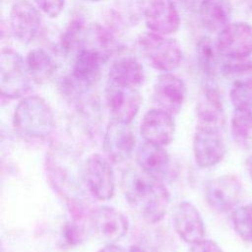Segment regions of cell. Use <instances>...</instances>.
Segmentation results:
<instances>
[{"label": "cell", "mask_w": 252, "mask_h": 252, "mask_svg": "<svg viewBox=\"0 0 252 252\" xmlns=\"http://www.w3.org/2000/svg\"><path fill=\"white\" fill-rule=\"evenodd\" d=\"M108 55L94 46L82 45L74 59L72 78L80 87L95 84L100 76L101 68Z\"/></svg>", "instance_id": "obj_16"}, {"label": "cell", "mask_w": 252, "mask_h": 252, "mask_svg": "<svg viewBox=\"0 0 252 252\" xmlns=\"http://www.w3.org/2000/svg\"><path fill=\"white\" fill-rule=\"evenodd\" d=\"M250 78H252V76H251V77H250Z\"/></svg>", "instance_id": "obj_39"}, {"label": "cell", "mask_w": 252, "mask_h": 252, "mask_svg": "<svg viewBox=\"0 0 252 252\" xmlns=\"http://www.w3.org/2000/svg\"><path fill=\"white\" fill-rule=\"evenodd\" d=\"M108 81L138 89L145 81L144 67L135 57H119L110 65Z\"/></svg>", "instance_id": "obj_22"}, {"label": "cell", "mask_w": 252, "mask_h": 252, "mask_svg": "<svg viewBox=\"0 0 252 252\" xmlns=\"http://www.w3.org/2000/svg\"><path fill=\"white\" fill-rule=\"evenodd\" d=\"M229 97L234 109L252 112V78L235 81Z\"/></svg>", "instance_id": "obj_26"}, {"label": "cell", "mask_w": 252, "mask_h": 252, "mask_svg": "<svg viewBox=\"0 0 252 252\" xmlns=\"http://www.w3.org/2000/svg\"><path fill=\"white\" fill-rule=\"evenodd\" d=\"M246 11H252V0H238Z\"/></svg>", "instance_id": "obj_34"}, {"label": "cell", "mask_w": 252, "mask_h": 252, "mask_svg": "<svg viewBox=\"0 0 252 252\" xmlns=\"http://www.w3.org/2000/svg\"><path fill=\"white\" fill-rule=\"evenodd\" d=\"M192 148L196 163L200 167L209 168L217 165L226 152L222 129L197 125Z\"/></svg>", "instance_id": "obj_9"}, {"label": "cell", "mask_w": 252, "mask_h": 252, "mask_svg": "<svg viewBox=\"0 0 252 252\" xmlns=\"http://www.w3.org/2000/svg\"><path fill=\"white\" fill-rule=\"evenodd\" d=\"M142 100L137 88L108 81L105 88V103L111 119L130 123L139 112Z\"/></svg>", "instance_id": "obj_10"}, {"label": "cell", "mask_w": 252, "mask_h": 252, "mask_svg": "<svg viewBox=\"0 0 252 252\" xmlns=\"http://www.w3.org/2000/svg\"><path fill=\"white\" fill-rule=\"evenodd\" d=\"M89 218L94 231L110 242L121 239L128 232V219L113 207H96L90 212Z\"/></svg>", "instance_id": "obj_15"}, {"label": "cell", "mask_w": 252, "mask_h": 252, "mask_svg": "<svg viewBox=\"0 0 252 252\" xmlns=\"http://www.w3.org/2000/svg\"><path fill=\"white\" fill-rule=\"evenodd\" d=\"M115 8L117 19L130 25L138 23L145 11L143 0H116Z\"/></svg>", "instance_id": "obj_29"}, {"label": "cell", "mask_w": 252, "mask_h": 252, "mask_svg": "<svg viewBox=\"0 0 252 252\" xmlns=\"http://www.w3.org/2000/svg\"><path fill=\"white\" fill-rule=\"evenodd\" d=\"M128 252H147L146 250H144L143 248L139 247V246H131L130 249L128 250Z\"/></svg>", "instance_id": "obj_37"}, {"label": "cell", "mask_w": 252, "mask_h": 252, "mask_svg": "<svg viewBox=\"0 0 252 252\" xmlns=\"http://www.w3.org/2000/svg\"><path fill=\"white\" fill-rule=\"evenodd\" d=\"M136 139L130 123L111 119L103 137V150L106 158L113 162L128 160L134 151Z\"/></svg>", "instance_id": "obj_13"}, {"label": "cell", "mask_w": 252, "mask_h": 252, "mask_svg": "<svg viewBox=\"0 0 252 252\" xmlns=\"http://www.w3.org/2000/svg\"><path fill=\"white\" fill-rule=\"evenodd\" d=\"M231 134L239 147L244 150L252 149V112L234 109Z\"/></svg>", "instance_id": "obj_25"}, {"label": "cell", "mask_w": 252, "mask_h": 252, "mask_svg": "<svg viewBox=\"0 0 252 252\" xmlns=\"http://www.w3.org/2000/svg\"><path fill=\"white\" fill-rule=\"evenodd\" d=\"M139 51L156 70L170 73L182 63L183 52L175 40L163 34L147 32L137 38Z\"/></svg>", "instance_id": "obj_4"}, {"label": "cell", "mask_w": 252, "mask_h": 252, "mask_svg": "<svg viewBox=\"0 0 252 252\" xmlns=\"http://www.w3.org/2000/svg\"><path fill=\"white\" fill-rule=\"evenodd\" d=\"M26 64L32 81L38 85L50 81L57 71L55 59L40 47L29 51L26 57Z\"/></svg>", "instance_id": "obj_23"}, {"label": "cell", "mask_w": 252, "mask_h": 252, "mask_svg": "<svg viewBox=\"0 0 252 252\" xmlns=\"http://www.w3.org/2000/svg\"><path fill=\"white\" fill-rule=\"evenodd\" d=\"M198 11L203 28L209 32H220L230 23L232 4L230 0H202Z\"/></svg>", "instance_id": "obj_21"}, {"label": "cell", "mask_w": 252, "mask_h": 252, "mask_svg": "<svg viewBox=\"0 0 252 252\" xmlns=\"http://www.w3.org/2000/svg\"><path fill=\"white\" fill-rule=\"evenodd\" d=\"M136 161L144 172L160 180L166 175L170 165L169 157L163 147L148 142L137 149Z\"/></svg>", "instance_id": "obj_20"}, {"label": "cell", "mask_w": 252, "mask_h": 252, "mask_svg": "<svg viewBox=\"0 0 252 252\" xmlns=\"http://www.w3.org/2000/svg\"><path fill=\"white\" fill-rule=\"evenodd\" d=\"M26 61L17 51L3 48L0 55V90L3 98L15 99L31 90Z\"/></svg>", "instance_id": "obj_5"}, {"label": "cell", "mask_w": 252, "mask_h": 252, "mask_svg": "<svg viewBox=\"0 0 252 252\" xmlns=\"http://www.w3.org/2000/svg\"><path fill=\"white\" fill-rule=\"evenodd\" d=\"M38 10L50 18L59 17L65 9V0H33Z\"/></svg>", "instance_id": "obj_31"}, {"label": "cell", "mask_w": 252, "mask_h": 252, "mask_svg": "<svg viewBox=\"0 0 252 252\" xmlns=\"http://www.w3.org/2000/svg\"><path fill=\"white\" fill-rule=\"evenodd\" d=\"M204 191L208 205L217 212L224 213L239 203L243 186L235 174H223L207 181Z\"/></svg>", "instance_id": "obj_8"}, {"label": "cell", "mask_w": 252, "mask_h": 252, "mask_svg": "<svg viewBox=\"0 0 252 252\" xmlns=\"http://www.w3.org/2000/svg\"><path fill=\"white\" fill-rule=\"evenodd\" d=\"M85 1H89V2H99L101 0H85Z\"/></svg>", "instance_id": "obj_38"}, {"label": "cell", "mask_w": 252, "mask_h": 252, "mask_svg": "<svg viewBox=\"0 0 252 252\" xmlns=\"http://www.w3.org/2000/svg\"><path fill=\"white\" fill-rule=\"evenodd\" d=\"M201 1L202 0H185L186 4L190 7H195L196 5H198V7H199V4H200Z\"/></svg>", "instance_id": "obj_36"}, {"label": "cell", "mask_w": 252, "mask_h": 252, "mask_svg": "<svg viewBox=\"0 0 252 252\" xmlns=\"http://www.w3.org/2000/svg\"><path fill=\"white\" fill-rule=\"evenodd\" d=\"M45 171L54 191L64 200L76 220L83 218L88 188L84 177V163L60 146L51 148L45 157Z\"/></svg>", "instance_id": "obj_1"}, {"label": "cell", "mask_w": 252, "mask_h": 252, "mask_svg": "<svg viewBox=\"0 0 252 252\" xmlns=\"http://www.w3.org/2000/svg\"><path fill=\"white\" fill-rule=\"evenodd\" d=\"M247 170H248L249 176H250V178L252 180V156H250L248 160H247Z\"/></svg>", "instance_id": "obj_35"}, {"label": "cell", "mask_w": 252, "mask_h": 252, "mask_svg": "<svg viewBox=\"0 0 252 252\" xmlns=\"http://www.w3.org/2000/svg\"><path fill=\"white\" fill-rule=\"evenodd\" d=\"M197 119L200 126L222 129L225 122L223 102L218 88L207 82L202 88L197 100Z\"/></svg>", "instance_id": "obj_17"}, {"label": "cell", "mask_w": 252, "mask_h": 252, "mask_svg": "<svg viewBox=\"0 0 252 252\" xmlns=\"http://www.w3.org/2000/svg\"><path fill=\"white\" fill-rule=\"evenodd\" d=\"M55 119L50 105L38 95H30L20 100L15 108L13 127L24 138L44 139L54 130Z\"/></svg>", "instance_id": "obj_3"}, {"label": "cell", "mask_w": 252, "mask_h": 252, "mask_svg": "<svg viewBox=\"0 0 252 252\" xmlns=\"http://www.w3.org/2000/svg\"><path fill=\"white\" fill-rule=\"evenodd\" d=\"M9 29L22 43L30 44L37 39L43 30L39 10L28 0L17 1L10 10Z\"/></svg>", "instance_id": "obj_7"}, {"label": "cell", "mask_w": 252, "mask_h": 252, "mask_svg": "<svg viewBox=\"0 0 252 252\" xmlns=\"http://www.w3.org/2000/svg\"><path fill=\"white\" fill-rule=\"evenodd\" d=\"M147 28L156 33L168 35L178 31L180 16L174 0H150L145 6Z\"/></svg>", "instance_id": "obj_14"}, {"label": "cell", "mask_w": 252, "mask_h": 252, "mask_svg": "<svg viewBox=\"0 0 252 252\" xmlns=\"http://www.w3.org/2000/svg\"><path fill=\"white\" fill-rule=\"evenodd\" d=\"M186 96L184 81L172 73L159 75L154 84L152 100L155 108L176 115L182 108Z\"/></svg>", "instance_id": "obj_12"}, {"label": "cell", "mask_w": 252, "mask_h": 252, "mask_svg": "<svg viewBox=\"0 0 252 252\" xmlns=\"http://www.w3.org/2000/svg\"><path fill=\"white\" fill-rule=\"evenodd\" d=\"M216 44L224 58H248L252 55V26L245 22L229 23L218 32Z\"/></svg>", "instance_id": "obj_11"}, {"label": "cell", "mask_w": 252, "mask_h": 252, "mask_svg": "<svg viewBox=\"0 0 252 252\" xmlns=\"http://www.w3.org/2000/svg\"><path fill=\"white\" fill-rule=\"evenodd\" d=\"M189 252H222V250L214 240L203 238L191 244Z\"/></svg>", "instance_id": "obj_32"}, {"label": "cell", "mask_w": 252, "mask_h": 252, "mask_svg": "<svg viewBox=\"0 0 252 252\" xmlns=\"http://www.w3.org/2000/svg\"><path fill=\"white\" fill-rule=\"evenodd\" d=\"M231 220L237 235L244 242L252 243V203L234 209Z\"/></svg>", "instance_id": "obj_27"}, {"label": "cell", "mask_w": 252, "mask_h": 252, "mask_svg": "<svg viewBox=\"0 0 252 252\" xmlns=\"http://www.w3.org/2000/svg\"><path fill=\"white\" fill-rule=\"evenodd\" d=\"M220 71L225 77L252 76V60L248 58H224L220 63Z\"/></svg>", "instance_id": "obj_30"}, {"label": "cell", "mask_w": 252, "mask_h": 252, "mask_svg": "<svg viewBox=\"0 0 252 252\" xmlns=\"http://www.w3.org/2000/svg\"><path fill=\"white\" fill-rule=\"evenodd\" d=\"M121 190L129 205L146 221L156 223L164 217L170 196L160 179L139 167H129L122 173Z\"/></svg>", "instance_id": "obj_2"}, {"label": "cell", "mask_w": 252, "mask_h": 252, "mask_svg": "<svg viewBox=\"0 0 252 252\" xmlns=\"http://www.w3.org/2000/svg\"><path fill=\"white\" fill-rule=\"evenodd\" d=\"M97 252H126L121 246H118L114 243H109L101 247Z\"/></svg>", "instance_id": "obj_33"}, {"label": "cell", "mask_w": 252, "mask_h": 252, "mask_svg": "<svg viewBox=\"0 0 252 252\" xmlns=\"http://www.w3.org/2000/svg\"><path fill=\"white\" fill-rule=\"evenodd\" d=\"M174 228L185 243L193 244L205 236V224L198 209L190 202H180L173 213Z\"/></svg>", "instance_id": "obj_19"}, {"label": "cell", "mask_w": 252, "mask_h": 252, "mask_svg": "<svg viewBox=\"0 0 252 252\" xmlns=\"http://www.w3.org/2000/svg\"><path fill=\"white\" fill-rule=\"evenodd\" d=\"M84 177L89 193L97 200L106 201L113 197L115 176L110 160L99 155H91L84 162Z\"/></svg>", "instance_id": "obj_6"}, {"label": "cell", "mask_w": 252, "mask_h": 252, "mask_svg": "<svg viewBox=\"0 0 252 252\" xmlns=\"http://www.w3.org/2000/svg\"><path fill=\"white\" fill-rule=\"evenodd\" d=\"M85 23L81 19H74L63 32L60 38V47L66 54L78 50L85 33Z\"/></svg>", "instance_id": "obj_28"}, {"label": "cell", "mask_w": 252, "mask_h": 252, "mask_svg": "<svg viewBox=\"0 0 252 252\" xmlns=\"http://www.w3.org/2000/svg\"><path fill=\"white\" fill-rule=\"evenodd\" d=\"M140 132L145 142L162 147L166 146L174 137L173 116L165 111L153 108L144 114L140 124Z\"/></svg>", "instance_id": "obj_18"}, {"label": "cell", "mask_w": 252, "mask_h": 252, "mask_svg": "<svg viewBox=\"0 0 252 252\" xmlns=\"http://www.w3.org/2000/svg\"><path fill=\"white\" fill-rule=\"evenodd\" d=\"M199 69L207 79H213L220 67V52L217 44L208 36L199 39L196 48Z\"/></svg>", "instance_id": "obj_24"}]
</instances>
